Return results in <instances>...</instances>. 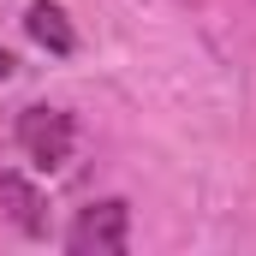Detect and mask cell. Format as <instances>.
<instances>
[{"mask_svg": "<svg viewBox=\"0 0 256 256\" xmlns=\"http://www.w3.org/2000/svg\"><path fill=\"white\" fill-rule=\"evenodd\" d=\"M18 149L36 173H60L78 149V120L66 108H24L18 114Z\"/></svg>", "mask_w": 256, "mask_h": 256, "instance_id": "cell-1", "label": "cell"}, {"mask_svg": "<svg viewBox=\"0 0 256 256\" xmlns=\"http://www.w3.org/2000/svg\"><path fill=\"white\" fill-rule=\"evenodd\" d=\"M12 66H18V60H12V54H6V48H0V84H6V78H12Z\"/></svg>", "mask_w": 256, "mask_h": 256, "instance_id": "cell-5", "label": "cell"}, {"mask_svg": "<svg viewBox=\"0 0 256 256\" xmlns=\"http://www.w3.org/2000/svg\"><path fill=\"white\" fill-rule=\"evenodd\" d=\"M0 208H6L24 232H42V226H48V214H42L48 202H42V191H36L24 173H0Z\"/></svg>", "mask_w": 256, "mask_h": 256, "instance_id": "cell-4", "label": "cell"}, {"mask_svg": "<svg viewBox=\"0 0 256 256\" xmlns=\"http://www.w3.org/2000/svg\"><path fill=\"white\" fill-rule=\"evenodd\" d=\"M24 30H30V42L36 48H48V54H78V30H72V18H66L54 0H30V12H24Z\"/></svg>", "mask_w": 256, "mask_h": 256, "instance_id": "cell-3", "label": "cell"}, {"mask_svg": "<svg viewBox=\"0 0 256 256\" xmlns=\"http://www.w3.org/2000/svg\"><path fill=\"white\" fill-rule=\"evenodd\" d=\"M126 244H131V208L120 196L78 208V220L66 232V250L72 256H126Z\"/></svg>", "mask_w": 256, "mask_h": 256, "instance_id": "cell-2", "label": "cell"}]
</instances>
